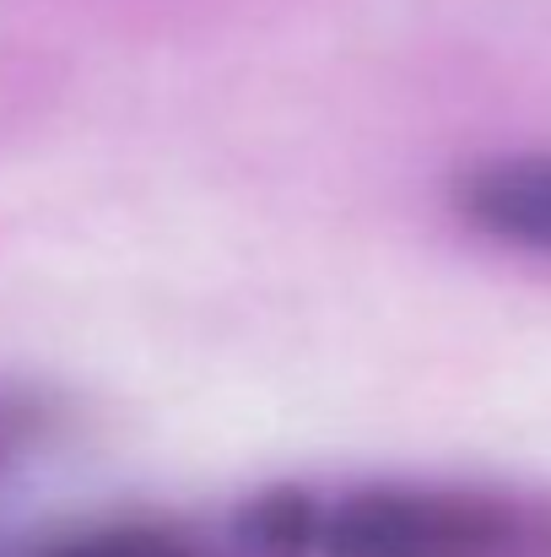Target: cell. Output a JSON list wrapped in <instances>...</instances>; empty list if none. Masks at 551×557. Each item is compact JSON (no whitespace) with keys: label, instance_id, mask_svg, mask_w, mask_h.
<instances>
[{"label":"cell","instance_id":"obj_2","mask_svg":"<svg viewBox=\"0 0 551 557\" xmlns=\"http://www.w3.org/2000/svg\"><path fill=\"white\" fill-rule=\"evenodd\" d=\"M454 206L476 233L551 260V158L487 163L460 180Z\"/></svg>","mask_w":551,"mask_h":557},{"label":"cell","instance_id":"obj_1","mask_svg":"<svg viewBox=\"0 0 551 557\" xmlns=\"http://www.w3.org/2000/svg\"><path fill=\"white\" fill-rule=\"evenodd\" d=\"M303 557H551V525L443 487H358L314 498Z\"/></svg>","mask_w":551,"mask_h":557},{"label":"cell","instance_id":"obj_3","mask_svg":"<svg viewBox=\"0 0 551 557\" xmlns=\"http://www.w3.org/2000/svg\"><path fill=\"white\" fill-rule=\"evenodd\" d=\"M43 557H205L179 531H152V525H114V531H87L76 542H60Z\"/></svg>","mask_w":551,"mask_h":557}]
</instances>
